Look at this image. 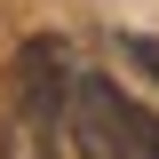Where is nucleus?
Segmentation results:
<instances>
[{
	"mask_svg": "<svg viewBox=\"0 0 159 159\" xmlns=\"http://www.w3.org/2000/svg\"><path fill=\"white\" fill-rule=\"evenodd\" d=\"M72 56H64V40H24L16 48V119H32V127H64V111H72Z\"/></svg>",
	"mask_w": 159,
	"mask_h": 159,
	"instance_id": "nucleus-1",
	"label": "nucleus"
},
{
	"mask_svg": "<svg viewBox=\"0 0 159 159\" xmlns=\"http://www.w3.org/2000/svg\"><path fill=\"white\" fill-rule=\"evenodd\" d=\"M96 88H103V111H111V127H119V143H127L135 159H159V119L143 111L135 96H119L111 80H96Z\"/></svg>",
	"mask_w": 159,
	"mask_h": 159,
	"instance_id": "nucleus-2",
	"label": "nucleus"
},
{
	"mask_svg": "<svg viewBox=\"0 0 159 159\" xmlns=\"http://www.w3.org/2000/svg\"><path fill=\"white\" fill-rule=\"evenodd\" d=\"M8 159H56V127L16 119V127H8Z\"/></svg>",
	"mask_w": 159,
	"mask_h": 159,
	"instance_id": "nucleus-3",
	"label": "nucleus"
},
{
	"mask_svg": "<svg viewBox=\"0 0 159 159\" xmlns=\"http://www.w3.org/2000/svg\"><path fill=\"white\" fill-rule=\"evenodd\" d=\"M127 64H135V72H151V80H159V40H151V32H135V40H127Z\"/></svg>",
	"mask_w": 159,
	"mask_h": 159,
	"instance_id": "nucleus-4",
	"label": "nucleus"
}]
</instances>
